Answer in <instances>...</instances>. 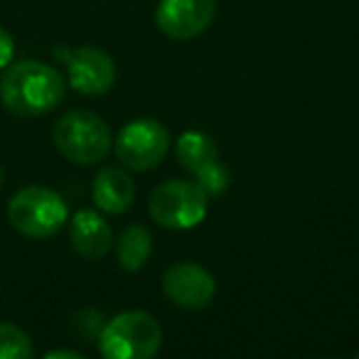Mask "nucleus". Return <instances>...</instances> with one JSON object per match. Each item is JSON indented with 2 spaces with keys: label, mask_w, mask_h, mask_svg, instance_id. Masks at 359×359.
Returning <instances> with one entry per match:
<instances>
[{
  "label": "nucleus",
  "mask_w": 359,
  "mask_h": 359,
  "mask_svg": "<svg viewBox=\"0 0 359 359\" xmlns=\"http://www.w3.org/2000/svg\"><path fill=\"white\" fill-rule=\"evenodd\" d=\"M65 76L52 65L35 60L11 62L0 79V101L22 118H35L55 111L65 99Z\"/></svg>",
  "instance_id": "1"
},
{
  "label": "nucleus",
  "mask_w": 359,
  "mask_h": 359,
  "mask_svg": "<svg viewBox=\"0 0 359 359\" xmlns=\"http://www.w3.org/2000/svg\"><path fill=\"white\" fill-rule=\"evenodd\" d=\"M163 347V327L150 313L128 310L99 332V352L109 359H153Z\"/></svg>",
  "instance_id": "2"
},
{
  "label": "nucleus",
  "mask_w": 359,
  "mask_h": 359,
  "mask_svg": "<svg viewBox=\"0 0 359 359\" xmlns=\"http://www.w3.org/2000/svg\"><path fill=\"white\" fill-rule=\"evenodd\" d=\"M57 150L62 158L74 165H96L109 155L111 150V128L101 116L91 111L76 109L67 111L52 130Z\"/></svg>",
  "instance_id": "3"
},
{
  "label": "nucleus",
  "mask_w": 359,
  "mask_h": 359,
  "mask_svg": "<svg viewBox=\"0 0 359 359\" xmlns=\"http://www.w3.org/2000/svg\"><path fill=\"white\" fill-rule=\"evenodd\" d=\"M8 219L30 239H50L69 219V210L62 195L42 185H27L11 197Z\"/></svg>",
  "instance_id": "4"
},
{
  "label": "nucleus",
  "mask_w": 359,
  "mask_h": 359,
  "mask_svg": "<svg viewBox=\"0 0 359 359\" xmlns=\"http://www.w3.org/2000/svg\"><path fill=\"white\" fill-rule=\"evenodd\" d=\"M207 192L195 180H170L150 195V217L165 229H195L207 217Z\"/></svg>",
  "instance_id": "5"
},
{
  "label": "nucleus",
  "mask_w": 359,
  "mask_h": 359,
  "mask_svg": "<svg viewBox=\"0 0 359 359\" xmlns=\"http://www.w3.org/2000/svg\"><path fill=\"white\" fill-rule=\"evenodd\" d=\"M170 148V135L155 118H135L121 128L116 138V158L126 170L145 172L163 163Z\"/></svg>",
  "instance_id": "6"
},
{
  "label": "nucleus",
  "mask_w": 359,
  "mask_h": 359,
  "mask_svg": "<svg viewBox=\"0 0 359 359\" xmlns=\"http://www.w3.org/2000/svg\"><path fill=\"white\" fill-rule=\"evenodd\" d=\"M177 163L195 177L207 195H222L229 187V170L224 168L219 155V145L215 138L202 130H187L177 138L175 145Z\"/></svg>",
  "instance_id": "7"
},
{
  "label": "nucleus",
  "mask_w": 359,
  "mask_h": 359,
  "mask_svg": "<svg viewBox=\"0 0 359 359\" xmlns=\"http://www.w3.org/2000/svg\"><path fill=\"white\" fill-rule=\"evenodd\" d=\"M57 60H65L69 84L74 91L84 96H101L114 86L116 65L111 55H106L99 47H76V50H55Z\"/></svg>",
  "instance_id": "8"
},
{
  "label": "nucleus",
  "mask_w": 359,
  "mask_h": 359,
  "mask_svg": "<svg viewBox=\"0 0 359 359\" xmlns=\"http://www.w3.org/2000/svg\"><path fill=\"white\" fill-rule=\"evenodd\" d=\"M163 293L177 308L202 310L215 300L217 283L215 276L200 264L180 261L172 264L163 276Z\"/></svg>",
  "instance_id": "9"
},
{
  "label": "nucleus",
  "mask_w": 359,
  "mask_h": 359,
  "mask_svg": "<svg viewBox=\"0 0 359 359\" xmlns=\"http://www.w3.org/2000/svg\"><path fill=\"white\" fill-rule=\"evenodd\" d=\"M215 0H160L155 25L170 40H195L212 25Z\"/></svg>",
  "instance_id": "10"
},
{
  "label": "nucleus",
  "mask_w": 359,
  "mask_h": 359,
  "mask_svg": "<svg viewBox=\"0 0 359 359\" xmlns=\"http://www.w3.org/2000/svg\"><path fill=\"white\" fill-rule=\"evenodd\" d=\"M69 241L81 259L99 261L114 246V231L99 212L79 210L69 222Z\"/></svg>",
  "instance_id": "11"
},
{
  "label": "nucleus",
  "mask_w": 359,
  "mask_h": 359,
  "mask_svg": "<svg viewBox=\"0 0 359 359\" xmlns=\"http://www.w3.org/2000/svg\"><path fill=\"white\" fill-rule=\"evenodd\" d=\"M91 200L106 215H123L135 200V185L123 168L106 165L99 170L91 185Z\"/></svg>",
  "instance_id": "12"
},
{
  "label": "nucleus",
  "mask_w": 359,
  "mask_h": 359,
  "mask_svg": "<svg viewBox=\"0 0 359 359\" xmlns=\"http://www.w3.org/2000/svg\"><path fill=\"white\" fill-rule=\"evenodd\" d=\"M150 254H153V236L145 226L130 224L118 234L116 241V256H118V266L128 273L140 271L148 264Z\"/></svg>",
  "instance_id": "13"
},
{
  "label": "nucleus",
  "mask_w": 359,
  "mask_h": 359,
  "mask_svg": "<svg viewBox=\"0 0 359 359\" xmlns=\"http://www.w3.org/2000/svg\"><path fill=\"white\" fill-rule=\"evenodd\" d=\"M35 354L32 339L13 323H0V359H30Z\"/></svg>",
  "instance_id": "14"
},
{
  "label": "nucleus",
  "mask_w": 359,
  "mask_h": 359,
  "mask_svg": "<svg viewBox=\"0 0 359 359\" xmlns=\"http://www.w3.org/2000/svg\"><path fill=\"white\" fill-rule=\"evenodd\" d=\"M13 57H15V42H13V35L6 30V27H0V69H6V67L13 62Z\"/></svg>",
  "instance_id": "15"
},
{
  "label": "nucleus",
  "mask_w": 359,
  "mask_h": 359,
  "mask_svg": "<svg viewBox=\"0 0 359 359\" xmlns=\"http://www.w3.org/2000/svg\"><path fill=\"white\" fill-rule=\"evenodd\" d=\"M84 354L74 352V349H52V352L45 354V359H81Z\"/></svg>",
  "instance_id": "16"
},
{
  "label": "nucleus",
  "mask_w": 359,
  "mask_h": 359,
  "mask_svg": "<svg viewBox=\"0 0 359 359\" xmlns=\"http://www.w3.org/2000/svg\"><path fill=\"white\" fill-rule=\"evenodd\" d=\"M3 177H6V172H3V168H0V185H3Z\"/></svg>",
  "instance_id": "17"
}]
</instances>
